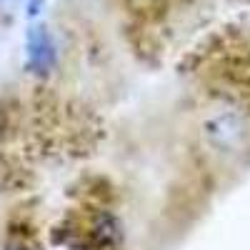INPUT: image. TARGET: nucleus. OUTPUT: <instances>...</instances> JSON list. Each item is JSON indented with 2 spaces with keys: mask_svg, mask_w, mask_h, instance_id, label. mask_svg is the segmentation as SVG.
Segmentation results:
<instances>
[{
  "mask_svg": "<svg viewBox=\"0 0 250 250\" xmlns=\"http://www.w3.org/2000/svg\"><path fill=\"white\" fill-rule=\"evenodd\" d=\"M203 145L223 160L243 158L250 150V120L235 108H218L203 118Z\"/></svg>",
  "mask_w": 250,
  "mask_h": 250,
  "instance_id": "1",
  "label": "nucleus"
}]
</instances>
